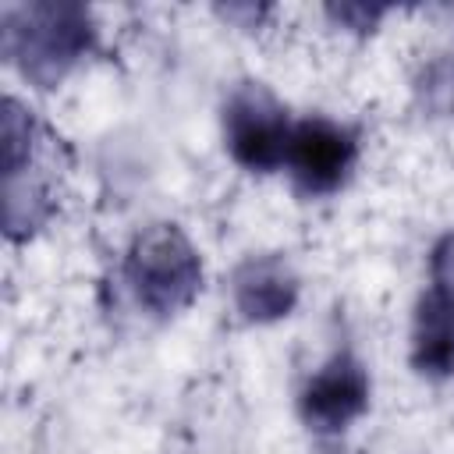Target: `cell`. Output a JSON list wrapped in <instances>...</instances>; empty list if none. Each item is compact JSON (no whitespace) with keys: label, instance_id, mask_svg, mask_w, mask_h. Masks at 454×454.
<instances>
[{"label":"cell","instance_id":"1","mask_svg":"<svg viewBox=\"0 0 454 454\" xmlns=\"http://www.w3.org/2000/svg\"><path fill=\"white\" fill-rule=\"evenodd\" d=\"M96 46V21L82 4H18L4 11V57L39 89H53Z\"/></svg>","mask_w":454,"mask_h":454},{"label":"cell","instance_id":"2","mask_svg":"<svg viewBox=\"0 0 454 454\" xmlns=\"http://www.w3.org/2000/svg\"><path fill=\"white\" fill-rule=\"evenodd\" d=\"M124 284L149 316L167 319L188 309L202 287L199 248L177 223H153L124 255Z\"/></svg>","mask_w":454,"mask_h":454},{"label":"cell","instance_id":"3","mask_svg":"<svg viewBox=\"0 0 454 454\" xmlns=\"http://www.w3.org/2000/svg\"><path fill=\"white\" fill-rule=\"evenodd\" d=\"M50 131L35 121L28 106H21L14 96L4 99V223L7 238H25L39 223L53 216V177L50 153H46Z\"/></svg>","mask_w":454,"mask_h":454},{"label":"cell","instance_id":"4","mask_svg":"<svg viewBox=\"0 0 454 454\" xmlns=\"http://www.w3.org/2000/svg\"><path fill=\"white\" fill-rule=\"evenodd\" d=\"M294 121L287 106L262 85L241 82L223 99V142L238 167L252 174H273L287 163Z\"/></svg>","mask_w":454,"mask_h":454},{"label":"cell","instance_id":"5","mask_svg":"<svg viewBox=\"0 0 454 454\" xmlns=\"http://www.w3.org/2000/svg\"><path fill=\"white\" fill-rule=\"evenodd\" d=\"M358 163V135L330 117H305L294 121L291 145H287V170L294 177V188L309 199L333 195L344 188Z\"/></svg>","mask_w":454,"mask_h":454},{"label":"cell","instance_id":"6","mask_svg":"<svg viewBox=\"0 0 454 454\" xmlns=\"http://www.w3.org/2000/svg\"><path fill=\"white\" fill-rule=\"evenodd\" d=\"M369 372L351 348L333 351L298 390V415L316 436H340L369 408Z\"/></svg>","mask_w":454,"mask_h":454},{"label":"cell","instance_id":"7","mask_svg":"<svg viewBox=\"0 0 454 454\" xmlns=\"http://www.w3.org/2000/svg\"><path fill=\"white\" fill-rule=\"evenodd\" d=\"M411 365L429 380L454 376V270L436 255L411 319Z\"/></svg>","mask_w":454,"mask_h":454},{"label":"cell","instance_id":"8","mask_svg":"<svg viewBox=\"0 0 454 454\" xmlns=\"http://www.w3.org/2000/svg\"><path fill=\"white\" fill-rule=\"evenodd\" d=\"M298 273L280 252L248 255L231 277V298L245 323L284 319L298 305Z\"/></svg>","mask_w":454,"mask_h":454},{"label":"cell","instance_id":"9","mask_svg":"<svg viewBox=\"0 0 454 454\" xmlns=\"http://www.w3.org/2000/svg\"><path fill=\"white\" fill-rule=\"evenodd\" d=\"M326 14H330L333 21H340L344 28L365 32V28H372V25L387 14V7H383V4H330Z\"/></svg>","mask_w":454,"mask_h":454}]
</instances>
